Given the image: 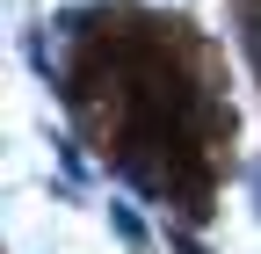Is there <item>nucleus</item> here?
<instances>
[{
  "mask_svg": "<svg viewBox=\"0 0 261 254\" xmlns=\"http://www.w3.org/2000/svg\"><path fill=\"white\" fill-rule=\"evenodd\" d=\"M109 218H116V233H123V247H145V225H138V218H130L123 204H109Z\"/></svg>",
  "mask_w": 261,
  "mask_h": 254,
  "instance_id": "f257e3e1",
  "label": "nucleus"
},
{
  "mask_svg": "<svg viewBox=\"0 0 261 254\" xmlns=\"http://www.w3.org/2000/svg\"><path fill=\"white\" fill-rule=\"evenodd\" d=\"M174 254H203V247H196V240H189V233H174Z\"/></svg>",
  "mask_w": 261,
  "mask_h": 254,
  "instance_id": "f03ea898",
  "label": "nucleus"
},
{
  "mask_svg": "<svg viewBox=\"0 0 261 254\" xmlns=\"http://www.w3.org/2000/svg\"><path fill=\"white\" fill-rule=\"evenodd\" d=\"M254 196H261V160H254Z\"/></svg>",
  "mask_w": 261,
  "mask_h": 254,
  "instance_id": "7ed1b4c3",
  "label": "nucleus"
}]
</instances>
